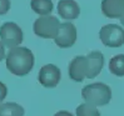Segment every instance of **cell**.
Listing matches in <instances>:
<instances>
[{
	"instance_id": "obj_1",
	"label": "cell",
	"mask_w": 124,
	"mask_h": 116,
	"mask_svg": "<svg viewBox=\"0 0 124 116\" xmlns=\"http://www.w3.org/2000/svg\"><path fill=\"white\" fill-rule=\"evenodd\" d=\"M6 68L15 76H25L34 68V55L28 48H13L5 55Z\"/></svg>"
},
{
	"instance_id": "obj_2",
	"label": "cell",
	"mask_w": 124,
	"mask_h": 116,
	"mask_svg": "<svg viewBox=\"0 0 124 116\" xmlns=\"http://www.w3.org/2000/svg\"><path fill=\"white\" fill-rule=\"evenodd\" d=\"M82 96L86 104L93 106H104L109 104L112 99V90L103 82H94L84 86L82 90Z\"/></svg>"
},
{
	"instance_id": "obj_3",
	"label": "cell",
	"mask_w": 124,
	"mask_h": 116,
	"mask_svg": "<svg viewBox=\"0 0 124 116\" xmlns=\"http://www.w3.org/2000/svg\"><path fill=\"white\" fill-rule=\"evenodd\" d=\"M59 24L58 18L53 15H41L34 23V34L43 39H54Z\"/></svg>"
},
{
	"instance_id": "obj_4",
	"label": "cell",
	"mask_w": 124,
	"mask_h": 116,
	"mask_svg": "<svg viewBox=\"0 0 124 116\" xmlns=\"http://www.w3.org/2000/svg\"><path fill=\"white\" fill-rule=\"evenodd\" d=\"M0 39H1L0 41L4 44V46L9 49L16 48L23 42V30L18 24L13 23V21H6L0 27Z\"/></svg>"
},
{
	"instance_id": "obj_5",
	"label": "cell",
	"mask_w": 124,
	"mask_h": 116,
	"mask_svg": "<svg viewBox=\"0 0 124 116\" xmlns=\"http://www.w3.org/2000/svg\"><path fill=\"white\" fill-rule=\"evenodd\" d=\"M99 38L108 48H119L124 45V29L115 24H107L100 29Z\"/></svg>"
},
{
	"instance_id": "obj_6",
	"label": "cell",
	"mask_w": 124,
	"mask_h": 116,
	"mask_svg": "<svg viewBox=\"0 0 124 116\" xmlns=\"http://www.w3.org/2000/svg\"><path fill=\"white\" fill-rule=\"evenodd\" d=\"M54 41L62 49H67L74 45L77 41V27L74 26V24L71 23L59 24Z\"/></svg>"
},
{
	"instance_id": "obj_7",
	"label": "cell",
	"mask_w": 124,
	"mask_h": 116,
	"mask_svg": "<svg viewBox=\"0 0 124 116\" xmlns=\"http://www.w3.org/2000/svg\"><path fill=\"white\" fill-rule=\"evenodd\" d=\"M62 77V72L60 69L55 66L53 64H48L44 65L40 71H39V82L44 86V88H55L59 84Z\"/></svg>"
},
{
	"instance_id": "obj_8",
	"label": "cell",
	"mask_w": 124,
	"mask_h": 116,
	"mask_svg": "<svg viewBox=\"0 0 124 116\" xmlns=\"http://www.w3.org/2000/svg\"><path fill=\"white\" fill-rule=\"evenodd\" d=\"M85 59H86V79H94L103 70L104 56L100 51H92L85 56Z\"/></svg>"
},
{
	"instance_id": "obj_9",
	"label": "cell",
	"mask_w": 124,
	"mask_h": 116,
	"mask_svg": "<svg viewBox=\"0 0 124 116\" xmlns=\"http://www.w3.org/2000/svg\"><path fill=\"white\" fill-rule=\"evenodd\" d=\"M69 77L75 82H82L86 79V59L85 56H77L69 64Z\"/></svg>"
},
{
	"instance_id": "obj_10",
	"label": "cell",
	"mask_w": 124,
	"mask_h": 116,
	"mask_svg": "<svg viewBox=\"0 0 124 116\" xmlns=\"http://www.w3.org/2000/svg\"><path fill=\"white\" fill-rule=\"evenodd\" d=\"M58 13L65 20H74L79 16L80 8L75 0H60L58 3Z\"/></svg>"
},
{
	"instance_id": "obj_11",
	"label": "cell",
	"mask_w": 124,
	"mask_h": 116,
	"mask_svg": "<svg viewBox=\"0 0 124 116\" xmlns=\"http://www.w3.org/2000/svg\"><path fill=\"white\" fill-rule=\"evenodd\" d=\"M101 11L107 18L118 19L124 11V0H103Z\"/></svg>"
},
{
	"instance_id": "obj_12",
	"label": "cell",
	"mask_w": 124,
	"mask_h": 116,
	"mask_svg": "<svg viewBox=\"0 0 124 116\" xmlns=\"http://www.w3.org/2000/svg\"><path fill=\"white\" fill-rule=\"evenodd\" d=\"M30 6L34 13L39 15H49L53 11V3L52 0H31Z\"/></svg>"
},
{
	"instance_id": "obj_13",
	"label": "cell",
	"mask_w": 124,
	"mask_h": 116,
	"mask_svg": "<svg viewBox=\"0 0 124 116\" xmlns=\"http://www.w3.org/2000/svg\"><path fill=\"white\" fill-rule=\"evenodd\" d=\"M24 109L16 102L0 104V116H24Z\"/></svg>"
},
{
	"instance_id": "obj_14",
	"label": "cell",
	"mask_w": 124,
	"mask_h": 116,
	"mask_svg": "<svg viewBox=\"0 0 124 116\" xmlns=\"http://www.w3.org/2000/svg\"><path fill=\"white\" fill-rule=\"evenodd\" d=\"M109 70L115 76H124V55H115L109 61Z\"/></svg>"
},
{
	"instance_id": "obj_15",
	"label": "cell",
	"mask_w": 124,
	"mask_h": 116,
	"mask_svg": "<svg viewBox=\"0 0 124 116\" xmlns=\"http://www.w3.org/2000/svg\"><path fill=\"white\" fill-rule=\"evenodd\" d=\"M77 116H100V112L95 106L85 102L77 107Z\"/></svg>"
},
{
	"instance_id": "obj_16",
	"label": "cell",
	"mask_w": 124,
	"mask_h": 116,
	"mask_svg": "<svg viewBox=\"0 0 124 116\" xmlns=\"http://www.w3.org/2000/svg\"><path fill=\"white\" fill-rule=\"evenodd\" d=\"M10 9V0H0V15H5Z\"/></svg>"
},
{
	"instance_id": "obj_17",
	"label": "cell",
	"mask_w": 124,
	"mask_h": 116,
	"mask_svg": "<svg viewBox=\"0 0 124 116\" xmlns=\"http://www.w3.org/2000/svg\"><path fill=\"white\" fill-rule=\"evenodd\" d=\"M6 94H8V89H6L5 84H3L1 81H0V102L6 97Z\"/></svg>"
},
{
	"instance_id": "obj_18",
	"label": "cell",
	"mask_w": 124,
	"mask_h": 116,
	"mask_svg": "<svg viewBox=\"0 0 124 116\" xmlns=\"http://www.w3.org/2000/svg\"><path fill=\"white\" fill-rule=\"evenodd\" d=\"M5 46H4V44L1 41H0V61H1L4 57H5Z\"/></svg>"
},
{
	"instance_id": "obj_19",
	"label": "cell",
	"mask_w": 124,
	"mask_h": 116,
	"mask_svg": "<svg viewBox=\"0 0 124 116\" xmlns=\"http://www.w3.org/2000/svg\"><path fill=\"white\" fill-rule=\"evenodd\" d=\"M54 116H73V114H70L69 111H65V110H62V111H58Z\"/></svg>"
},
{
	"instance_id": "obj_20",
	"label": "cell",
	"mask_w": 124,
	"mask_h": 116,
	"mask_svg": "<svg viewBox=\"0 0 124 116\" xmlns=\"http://www.w3.org/2000/svg\"><path fill=\"white\" fill-rule=\"evenodd\" d=\"M120 24H123V26H124V11H123V14H122V15H120Z\"/></svg>"
}]
</instances>
